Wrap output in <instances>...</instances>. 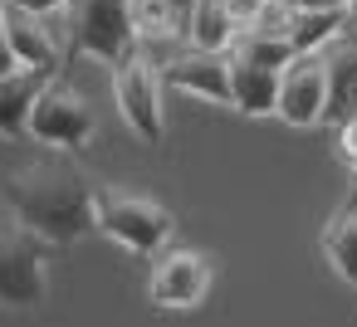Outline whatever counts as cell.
Segmentation results:
<instances>
[{
  "label": "cell",
  "mask_w": 357,
  "mask_h": 327,
  "mask_svg": "<svg viewBox=\"0 0 357 327\" xmlns=\"http://www.w3.org/2000/svg\"><path fill=\"white\" fill-rule=\"evenodd\" d=\"M0 200H6L10 220L20 230H30L45 244H79L93 230V200L98 191L89 186V176L64 157H35L20 161L15 171L0 176Z\"/></svg>",
  "instance_id": "1"
},
{
  "label": "cell",
  "mask_w": 357,
  "mask_h": 327,
  "mask_svg": "<svg viewBox=\"0 0 357 327\" xmlns=\"http://www.w3.org/2000/svg\"><path fill=\"white\" fill-rule=\"evenodd\" d=\"M93 230L108 234L113 244H123L128 254H142V259H162L172 234H176V220L162 200L152 196H132V191H98L93 200Z\"/></svg>",
  "instance_id": "2"
},
{
  "label": "cell",
  "mask_w": 357,
  "mask_h": 327,
  "mask_svg": "<svg viewBox=\"0 0 357 327\" xmlns=\"http://www.w3.org/2000/svg\"><path fill=\"white\" fill-rule=\"evenodd\" d=\"M69 45L108 69L137 54L132 0H69Z\"/></svg>",
  "instance_id": "3"
},
{
  "label": "cell",
  "mask_w": 357,
  "mask_h": 327,
  "mask_svg": "<svg viewBox=\"0 0 357 327\" xmlns=\"http://www.w3.org/2000/svg\"><path fill=\"white\" fill-rule=\"evenodd\" d=\"M50 293V259L45 239L20 230L15 220H0V308H40Z\"/></svg>",
  "instance_id": "4"
},
{
  "label": "cell",
  "mask_w": 357,
  "mask_h": 327,
  "mask_svg": "<svg viewBox=\"0 0 357 327\" xmlns=\"http://www.w3.org/2000/svg\"><path fill=\"white\" fill-rule=\"evenodd\" d=\"M162 69L137 49L128 64L113 69V103L123 113V122L142 137V142H162L167 137V108H162Z\"/></svg>",
  "instance_id": "5"
},
{
  "label": "cell",
  "mask_w": 357,
  "mask_h": 327,
  "mask_svg": "<svg viewBox=\"0 0 357 327\" xmlns=\"http://www.w3.org/2000/svg\"><path fill=\"white\" fill-rule=\"evenodd\" d=\"M30 137L54 147V152H79L93 137V108L84 93H74L64 79H50L35 113H30Z\"/></svg>",
  "instance_id": "6"
},
{
  "label": "cell",
  "mask_w": 357,
  "mask_h": 327,
  "mask_svg": "<svg viewBox=\"0 0 357 327\" xmlns=\"http://www.w3.org/2000/svg\"><path fill=\"white\" fill-rule=\"evenodd\" d=\"M279 122L289 127H323L328 122V64L323 54H298L279 74Z\"/></svg>",
  "instance_id": "7"
},
{
  "label": "cell",
  "mask_w": 357,
  "mask_h": 327,
  "mask_svg": "<svg viewBox=\"0 0 357 327\" xmlns=\"http://www.w3.org/2000/svg\"><path fill=\"white\" fill-rule=\"evenodd\" d=\"M211 293V259L196 254V249H167L157 264H152V278H147V298L157 308H196L201 298Z\"/></svg>",
  "instance_id": "8"
},
{
  "label": "cell",
  "mask_w": 357,
  "mask_h": 327,
  "mask_svg": "<svg viewBox=\"0 0 357 327\" xmlns=\"http://www.w3.org/2000/svg\"><path fill=\"white\" fill-rule=\"evenodd\" d=\"M162 83L191 98H206L215 108H230V54H201L181 49L176 59L162 64Z\"/></svg>",
  "instance_id": "9"
},
{
  "label": "cell",
  "mask_w": 357,
  "mask_h": 327,
  "mask_svg": "<svg viewBox=\"0 0 357 327\" xmlns=\"http://www.w3.org/2000/svg\"><path fill=\"white\" fill-rule=\"evenodd\" d=\"M0 25H6V40H10V49H15V64H20V69H35V74L59 79V40L50 35L45 15H30V10L6 6V0H0Z\"/></svg>",
  "instance_id": "10"
},
{
  "label": "cell",
  "mask_w": 357,
  "mask_h": 327,
  "mask_svg": "<svg viewBox=\"0 0 357 327\" xmlns=\"http://www.w3.org/2000/svg\"><path fill=\"white\" fill-rule=\"evenodd\" d=\"M328 122L342 127L347 118H357V30H342L328 49Z\"/></svg>",
  "instance_id": "11"
},
{
  "label": "cell",
  "mask_w": 357,
  "mask_h": 327,
  "mask_svg": "<svg viewBox=\"0 0 357 327\" xmlns=\"http://www.w3.org/2000/svg\"><path fill=\"white\" fill-rule=\"evenodd\" d=\"M230 108L245 118H274L279 113V74L230 54Z\"/></svg>",
  "instance_id": "12"
},
{
  "label": "cell",
  "mask_w": 357,
  "mask_h": 327,
  "mask_svg": "<svg viewBox=\"0 0 357 327\" xmlns=\"http://www.w3.org/2000/svg\"><path fill=\"white\" fill-rule=\"evenodd\" d=\"M45 83H50V74H35V69L0 79V137H30V113H35Z\"/></svg>",
  "instance_id": "13"
},
{
  "label": "cell",
  "mask_w": 357,
  "mask_h": 327,
  "mask_svg": "<svg viewBox=\"0 0 357 327\" xmlns=\"http://www.w3.org/2000/svg\"><path fill=\"white\" fill-rule=\"evenodd\" d=\"M235 40H240V20L230 15L225 0H196L191 25H186V49H201V54H230Z\"/></svg>",
  "instance_id": "14"
},
{
  "label": "cell",
  "mask_w": 357,
  "mask_h": 327,
  "mask_svg": "<svg viewBox=\"0 0 357 327\" xmlns=\"http://www.w3.org/2000/svg\"><path fill=\"white\" fill-rule=\"evenodd\" d=\"M323 254H328L333 273L357 288V205H347V210H337V215L328 220V230H323Z\"/></svg>",
  "instance_id": "15"
},
{
  "label": "cell",
  "mask_w": 357,
  "mask_h": 327,
  "mask_svg": "<svg viewBox=\"0 0 357 327\" xmlns=\"http://www.w3.org/2000/svg\"><path fill=\"white\" fill-rule=\"evenodd\" d=\"M347 30V10H318V15H294V30H289V45L298 54H323L337 35Z\"/></svg>",
  "instance_id": "16"
},
{
  "label": "cell",
  "mask_w": 357,
  "mask_h": 327,
  "mask_svg": "<svg viewBox=\"0 0 357 327\" xmlns=\"http://www.w3.org/2000/svg\"><path fill=\"white\" fill-rule=\"evenodd\" d=\"M235 59H245V64H259V69H274V74H284L294 59H298V49L289 45V40H274V35H259V30H240V40H235V49H230Z\"/></svg>",
  "instance_id": "17"
},
{
  "label": "cell",
  "mask_w": 357,
  "mask_h": 327,
  "mask_svg": "<svg viewBox=\"0 0 357 327\" xmlns=\"http://www.w3.org/2000/svg\"><path fill=\"white\" fill-rule=\"evenodd\" d=\"M294 15H318V10H347V0H284Z\"/></svg>",
  "instance_id": "18"
},
{
  "label": "cell",
  "mask_w": 357,
  "mask_h": 327,
  "mask_svg": "<svg viewBox=\"0 0 357 327\" xmlns=\"http://www.w3.org/2000/svg\"><path fill=\"white\" fill-rule=\"evenodd\" d=\"M225 6H230V15H235V20H240V30H245V25H255V15L269 6V0H225Z\"/></svg>",
  "instance_id": "19"
},
{
  "label": "cell",
  "mask_w": 357,
  "mask_h": 327,
  "mask_svg": "<svg viewBox=\"0 0 357 327\" xmlns=\"http://www.w3.org/2000/svg\"><path fill=\"white\" fill-rule=\"evenodd\" d=\"M6 6H20L30 15H50V10H69V0H6Z\"/></svg>",
  "instance_id": "20"
},
{
  "label": "cell",
  "mask_w": 357,
  "mask_h": 327,
  "mask_svg": "<svg viewBox=\"0 0 357 327\" xmlns=\"http://www.w3.org/2000/svg\"><path fill=\"white\" fill-rule=\"evenodd\" d=\"M10 74H20V64H15V49L6 40V25H0V79H10Z\"/></svg>",
  "instance_id": "21"
},
{
  "label": "cell",
  "mask_w": 357,
  "mask_h": 327,
  "mask_svg": "<svg viewBox=\"0 0 357 327\" xmlns=\"http://www.w3.org/2000/svg\"><path fill=\"white\" fill-rule=\"evenodd\" d=\"M347 30H357V0H347Z\"/></svg>",
  "instance_id": "22"
},
{
  "label": "cell",
  "mask_w": 357,
  "mask_h": 327,
  "mask_svg": "<svg viewBox=\"0 0 357 327\" xmlns=\"http://www.w3.org/2000/svg\"><path fill=\"white\" fill-rule=\"evenodd\" d=\"M352 205H357V200H352Z\"/></svg>",
  "instance_id": "23"
}]
</instances>
